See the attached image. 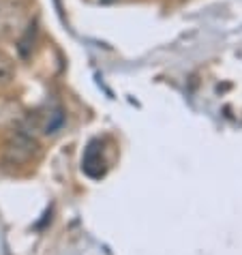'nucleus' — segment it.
<instances>
[{
    "label": "nucleus",
    "instance_id": "nucleus-3",
    "mask_svg": "<svg viewBox=\"0 0 242 255\" xmlns=\"http://www.w3.org/2000/svg\"><path fill=\"white\" fill-rule=\"evenodd\" d=\"M13 75H15V67H13V60H11L6 54L0 52V88L6 86V84L13 80Z\"/></svg>",
    "mask_w": 242,
    "mask_h": 255
},
{
    "label": "nucleus",
    "instance_id": "nucleus-4",
    "mask_svg": "<svg viewBox=\"0 0 242 255\" xmlns=\"http://www.w3.org/2000/svg\"><path fill=\"white\" fill-rule=\"evenodd\" d=\"M103 2H112V0H103Z\"/></svg>",
    "mask_w": 242,
    "mask_h": 255
},
{
    "label": "nucleus",
    "instance_id": "nucleus-2",
    "mask_svg": "<svg viewBox=\"0 0 242 255\" xmlns=\"http://www.w3.org/2000/svg\"><path fill=\"white\" fill-rule=\"evenodd\" d=\"M34 148H37V146H34L28 137L17 135V137H15V141H11L9 148H6V161H11V163L26 161V159L32 154Z\"/></svg>",
    "mask_w": 242,
    "mask_h": 255
},
{
    "label": "nucleus",
    "instance_id": "nucleus-1",
    "mask_svg": "<svg viewBox=\"0 0 242 255\" xmlns=\"http://www.w3.org/2000/svg\"><path fill=\"white\" fill-rule=\"evenodd\" d=\"M26 22V9L19 0H0V34L2 37L22 34Z\"/></svg>",
    "mask_w": 242,
    "mask_h": 255
}]
</instances>
